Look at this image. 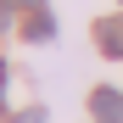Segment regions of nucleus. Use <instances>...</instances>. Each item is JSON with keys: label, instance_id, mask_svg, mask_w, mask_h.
Returning a JSON list of instances; mask_svg holds the SVG:
<instances>
[{"label": "nucleus", "instance_id": "obj_6", "mask_svg": "<svg viewBox=\"0 0 123 123\" xmlns=\"http://www.w3.org/2000/svg\"><path fill=\"white\" fill-rule=\"evenodd\" d=\"M0 95H6V62H0Z\"/></svg>", "mask_w": 123, "mask_h": 123}, {"label": "nucleus", "instance_id": "obj_2", "mask_svg": "<svg viewBox=\"0 0 123 123\" xmlns=\"http://www.w3.org/2000/svg\"><path fill=\"white\" fill-rule=\"evenodd\" d=\"M23 39H34V45H45V39H56V11H28V23H23Z\"/></svg>", "mask_w": 123, "mask_h": 123}, {"label": "nucleus", "instance_id": "obj_3", "mask_svg": "<svg viewBox=\"0 0 123 123\" xmlns=\"http://www.w3.org/2000/svg\"><path fill=\"white\" fill-rule=\"evenodd\" d=\"M90 112H95V123H117L123 117V95L117 90H95L90 95Z\"/></svg>", "mask_w": 123, "mask_h": 123}, {"label": "nucleus", "instance_id": "obj_5", "mask_svg": "<svg viewBox=\"0 0 123 123\" xmlns=\"http://www.w3.org/2000/svg\"><path fill=\"white\" fill-rule=\"evenodd\" d=\"M17 6H28V11H39V6H45V0H17Z\"/></svg>", "mask_w": 123, "mask_h": 123}, {"label": "nucleus", "instance_id": "obj_1", "mask_svg": "<svg viewBox=\"0 0 123 123\" xmlns=\"http://www.w3.org/2000/svg\"><path fill=\"white\" fill-rule=\"evenodd\" d=\"M95 45L106 56H123V17H101L95 23Z\"/></svg>", "mask_w": 123, "mask_h": 123}, {"label": "nucleus", "instance_id": "obj_4", "mask_svg": "<svg viewBox=\"0 0 123 123\" xmlns=\"http://www.w3.org/2000/svg\"><path fill=\"white\" fill-rule=\"evenodd\" d=\"M17 123H45V112H39V106H28V112H17Z\"/></svg>", "mask_w": 123, "mask_h": 123}]
</instances>
